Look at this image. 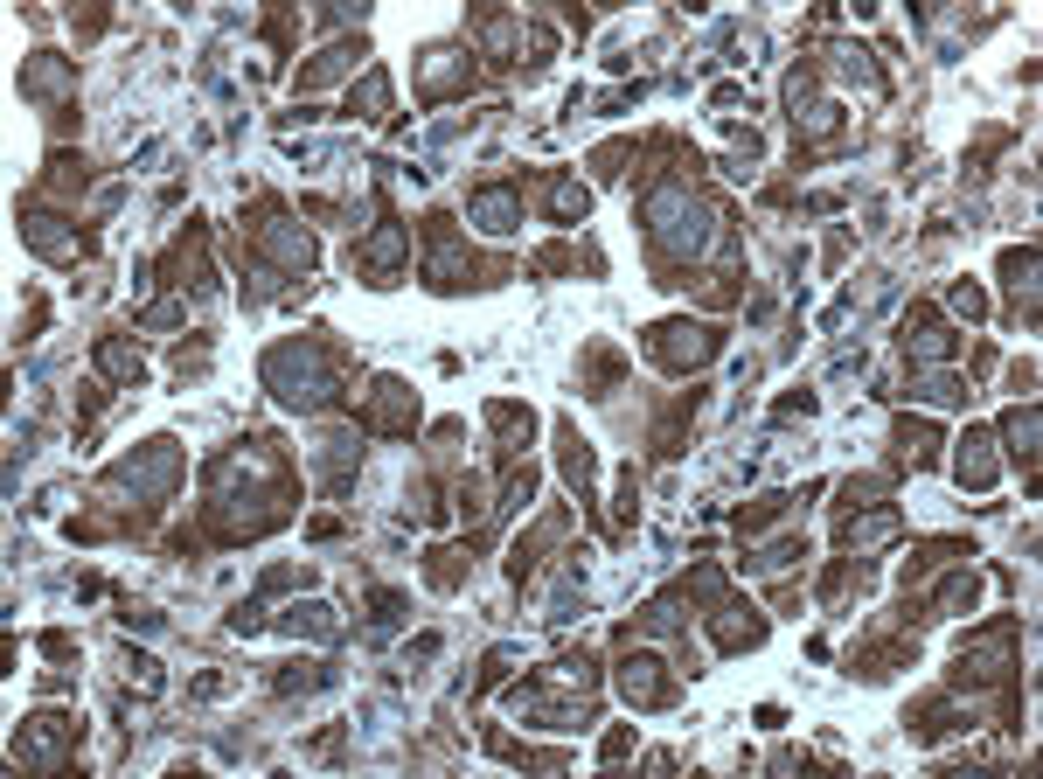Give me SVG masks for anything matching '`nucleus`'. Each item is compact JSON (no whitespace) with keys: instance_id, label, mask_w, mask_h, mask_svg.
<instances>
[{"instance_id":"f257e3e1","label":"nucleus","mask_w":1043,"mask_h":779,"mask_svg":"<svg viewBox=\"0 0 1043 779\" xmlns=\"http://www.w3.org/2000/svg\"><path fill=\"white\" fill-rule=\"evenodd\" d=\"M619 682H626V696H633V703H654V696H661L654 661H626V675H619Z\"/></svg>"}]
</instances>
